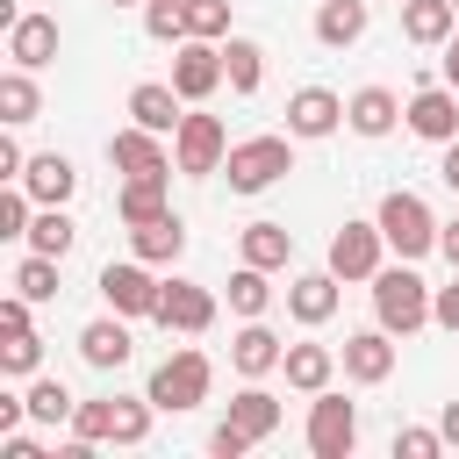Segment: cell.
<instances>
[{
    "label": "cell",
    "instance_id": "1",
    "mask_svg": "<svg viewBox=\"0 0 459 459\" xmlns=\"http://www.w3.org/2000/svg\"><path fill=\"white\" fill-rule=\"evenodd\" d=\"M373 316H380V330H394V337H409V330L430 323V287L409 273V258L373 273Z\"/></svg>",
    "mask_w": 459,
    "mask_h": 459
},
{
    "label": "cell",
    "instance_id": "2",
    "mask_svg": "<svg viewBox=\"0 0 459 459\" xmlns=\"http://www.w3.org/2000/svg\"><path fill=\"white\" fill-rule=\"evenodd\" d=\"M380 237H387V251H402V258H423V251H437V230L445 222H430V208H423V194H409V186H394L387 201H380Z\"/></svg>",
    "mask_w": 459,
    "mask_h": 459
},
{
    "label": "cell",
    "instance_id": "3",
    "mask_svg": "<svg viewBox=\"0 0 459 459\" xmlns=\"http://www.w3.org/2000/svg\"><path fill=\"white\" fill-rule=\"evenodd\" d=\"M208 380H215L208 351H194V344H186V351H172V359L151 373V387H143V394H151L158 409H172V416H179V409H201V402H208Z\"/></svg>",
    "mask_w": 459,
    "mask_h": 459
},
{
    "label": "cell",
    "instance_id": "4",
    "mask_svg": "<svg viewBox=\"0 0 459 459\" xmlns=\"http://www.w3.org/2000/svg\"><path fill=\"white\" fill-rule=\"evenodd\" d=\"M222 172L237 194H265L280 172H294V151H287V136H244V143H230Z\"/></svg>",
    "mask_w": 459,
    "mask_h": 459
},
{
    "label": "cell",
    "instance_id": "5",
    "mask_svg": "<svg viewBox=\"0 0 459 459\" xmlns=\"http://www.w3.org/2000/svg\"><path fill=\"white\" fill-rule=\"evenodd\" d=\"M351 445H359V409L323 387L316 409H308V452H316V459H344Z\"/></svg>",
    "mask_w": 459,
    "mask_h": 459
},
{
    "label": "cell",
    "instance_id": "6",
    "mask_svg": "<svg viewBox=\"0 0 459 459\" xmlns=\"http://www.w3.org/2000/svg\"><path fill=\"white\" fill-rule=\"evenodd\" d=\"M222 158H230V136H222L215 115H186L172 129V165L179 172H222Z\"/></svg>",
    "mask_w": 459,
    "mask_h": 459
},
{
    "label": "cell",
    "instance_id": "7",
    "mask_svg": "<svg viewBox=\"0 0 459 459\" xmlns=\"http://www.w3.org/2000/svg\"><path fill=\"white\" fill-rule=\"evenodd\" d=\"M158 280H151V265L143 258H129V265H100V301L115 308V316H158Z\"/></svg>",
    "mask_w": 459,
    "mask_h": 459
},
{
    "label": "cell",
    "instance_id": "8",
    "mask_svg": "<svg viewBox=\"0 0 459 459\" xmlns=\"http://www.w3.org/2000/svg\"><path fill=\"white\" fill-rule=\"evenodd\" d=\"M380 251H387L380 222H344V230L330 237V273H337V280H373V273H380Z\"/></svg>",
    "mask_w": 459,
    "mask_h": 459
},
{
    "label": "cell",
    "instance_id": "9",
    "mask_svg": "<svg viewBox=\"0 0 459 459\" xmlns=\"http://www.w3.org/2000/svg\"><path fill=\"white\" fill-rule=\"evenodd\" d=\"M222 79H230V72H222V50H215L208 36H186V43L172 50V86H179L186 100H208Z\"/></svg>",
    "mask_w": 459,
    "mask_h": 459
},
{
    "label": "cell",
    "instance_id": "10",
    "mask_svg": "<svg viewBox=\"0 0 459 459\" xmlns=\"http://www.w3.org/2000/svg\"><path fill=\"white\" fill-rule=\"evenodd\" d=\"M108 158H115V165H122L129 179H165V172H172V158H165L158 129H143V122L115 129V136H108Z\"/></svg>",
    "mask_w": 459,
    "mask_h": 459
},
{
    "label": "cell",
    "instance_id": "11",
    "mask_svg": "<svg viewBox=\"0 0 459 459\" xmlns=\"http://www.w3.org/2000/svg\"><path fill=\"white\" fill-rule=\"evenodd\" d=\"M158 323L179 330V337H201V330L215 323V294L194 287V280H165V294H158Z\"/></svg>",
    "mask_w": 459,
    "mask_h": 459
},
{
    "label": "cell",
    "instance_id": "12",
    "mask_svg": "<svg viewBox=\"0 0 459 459\" xmlns=\"http://www.w3.org/2000/svg\"><path fill=\"white\" fill-rule=\"evenodd\" d=\"M280 359H287V344H280L258 316H244V330L230 337V366H237L244 380H265V373H280Z\"/></svg>",
    "mask_w": 459,
    "mask_h": 459
},
{
    "label": "cell",
    "instance_id": "13",
    "mask_svg": "<svg viewBox=\"0 0 459 459\" xmlns=\"http://www.w3.org/2000/svg\"><path fill=\"white\" fill-rule=\"evenodd\" d=\"M344 373H351L359 387H380V380L394 373V330H359V337H344Z\"/></svg>",
    "mask_w": 459,
    "mask_h": 459
},
{
    "label": "cell",
    "instance_id": "14",
    "mask_svg": "<svg viewBox=\"0 0 459 459\" xmlns=\"http://www.w3.org/2000/svg\"><path fill=\"white\" fill-rule=\"evenodd\" d=\"M179 100H186V93H179L172 79H143V86L129 93V122H143V129H158V136H172V129L186 122V115H179Z\"/></svg>",
    "mask_w": 459,
    "mask_h": 459
},
{
    "label": "cell",
    "instance_id": "15",
    "mask_svg": "<svg viewBox=\"0 0 459 459\" xmlns=\"http://www.w3.org/2000/svg\"><path fill=\"white\" fill-rule=\"evenodd\" d=\"M344 122V100L330 93V86H301L294 100H287V136H330Z\"/></svg>",
    "mask_w": 459,
    "mask_h": 459
},
{
    "label": "cell",
    "instance_id": "16",
    "mask_svg": "<svg viewBox=\"0 0 459 459\" xmlns=\"http://www.w3.org/2000/svg\"><path fill=\"white\" fill-rule=\"evenodd\" d=\"M409 129H416L423 143H452V136H459V100H452V86H423V93L409 100Z\"/></svg>",
    "mask_w": 459,
    "mask_h": 459
},
{
    "label": "cell",
    "instance_id": "17",
    "mask_svg": "<svg viewBox=\"0 0 459 459\" xmlns=\"http://www.w3.org/2000/svg\"><path fill=\"white\" fill-rule=\"evenodd\" d=\"M129 351H136V344H129V323H122V316H100V323H86V330H79V359H86V366H100V373L129 366Z\"/></svg>",
    "mask_w": 459,
    "mask_h": 459
},
{
    "label": "cell",
    "instance_id": "18",
    "mask_svg": "<svg viewBox=\"0 0 459 459\" xmlns=\"http://www.w3.org/2000/svg\"><path fill=\"white\" fill-rule=\"evenodd\" d=\"M7 57L29 65V72H43V65L57 57V22H50V14H22V22L7 29Z\"/></svg>",
    "mask_w": 459,
    "mask_h": 459
},
{
    "label": "cell",
    "instance_id": "19",
    "mask_svg": "<svg viewBox=\"0 0 459 459\" xmlns=\"http://www.w3.org/2000/svg\"><path fill=\"white\" fill-rule=\"evenodd\" d=\"M22 186L43 201V208H65L72 201V186H79V172H72V158H57V151H43V158H29V172H22Z\"/></svg>",
    "mask_w": 459,
    "mask_h": 459
},
{
    "label": "cell",
    "instance_id": "20",
    "mask_svg": "<svg viewBox=\"0 0 459 459\" xmlns=\"http://www.w3.org/2000/svg\"><path fill=\"white\" fill-rule=\"evenodd\" d=\"M280 373H287V387H301V394H323V387H330V373H337V351H330V344H287Z\"/></svg>",
    "mask_w": 459,
    "mask_h": 459
},
{
    "label": "cell",
    "instance_id": "21",
    "mask_svg": "<svg viewBox=\"0 0 459 459\" xmlns=\"http://www.w3.org/2000/svg\"><path fill=\"white\" fill-rule=\"evenodd\" d=\"M129 244H136V258H143V265H172V258L186 251V222H179V215L136 222V230H129Z\"/></svg>",
    "mask_w": 459,
    "mask_h": 459
},
{
    "label": "cell",
    "instance_id": "22",
    "mask_svg": "<svg viewBox=\"0 0 459 459\" xmlns=\"http://www.w3.org/2000/svg\"><path fill=\"white\" fill-rule=\"evenodd\" d=\"M287 308H294V323H330L337 316V273H301L287 287Z\"/></svg>",
    "mask_w": 459,
    "mask_h": 459
},
{
    "label": "cell",
    "instance_id": "23",
    "mask_svg": "<svg viewBox=\"0 0 459 459\" xmlns=\"http://www.w3.org/2000/svg\"><path fill=\"white\" fill-rule=\"evenodd\" d=\"M459 29V7L452 0H402V36L409 43H445Z\"/></svg>",
    "mask_w": 459,
    "mask_h": 459
},
{
    "label": "cell",
    "instance_id": "24",
    "mask_svg": "<svg viewBox=\"0 0 459 459\" xmlns=\"http://www.w3.org/2000/svg\"><path fill=\"white\" fill-rule=\"evenodd\" d=\"M394 115H402V108H394V93H387V86H359V93L344 100V122H351L359 136H387V129H394Z\"/></svg>",
    "mask_w": 459,
    "mask_h": 459
},
{
    "label": "cell",
    "instance_id": "25",
    "mask_svg": "<svg viewBox=\"0 0 459 459\" xmlns=\"http://www.w3.org/2000/svg\"><path fill=\"white\" fill-rule=\"evenodd\" d=\"M359 36H366V0H323V7H316V43L344 50V43H359Z\"/></svg>",
    "mask_w": 459,
    "mask_h": 459
},
{
    "label": "cell",
    "instance_id": "26",
    "mask_svg": "<svg viewBox=\"0 0 459 459\" xmlns=\"http://www.w3.org/2000/svg\"><path fill=\"white\" fill-rule=\"evenodd\" d=\"M287 258H294V230H287V222H251V230H244V265L280 273Z\"/></svg>",
    "mask_w": 459,
    "mask_h": 459
},
{
    "label": "cell",
    "instance_id": "27",
    "mask_svg": "<svg viewBox=\"0 0 459 459\" xmlns=\"http://www.w3.org/2000/svg\"><path fill=\"white\" fill-rule=\"evenodd\" d=\"M230 423H237V430L258 445V437H273V430H280V402H273L265 387H244V394L230 402Z\"/></svg>",
    "mask_w": 459,
    "mask_h": 459
},
{
    "label": "cell",
    "instance_id": "28",
    "mask_svg": "<svg viewBox=\"0 0 459 459\" xmlns=\"http://www.w3.org/2000/svg\"><path fill=\"white\" fill-rule=\"evenodd\" d=\"M0 122H7V129L36 122V79H29V65H14V72L0 79Z\"/></svg>",
    "mask_w": 459,
    "mask_h": 459
},
{
    "label": "cell",
    "instance_id": "29",
    "mask_svg": "<svg viewBox=\"0 0 459 459\" xmlns=\"http://www.w3.org/2000/svg\"><path fill=\"white\" fill-rule=\"evenodd\" d=\"M115 208H122V222H129V230H136V222H158V215H172V208H165V179H129Z\"/></svg>",
    "mask_w": 459,
    "mask_h": 459
},
{
    "label": "cell",
    "instance_id": "30",
    "mask_svg": "<svg viewBox=\"0 0 459 459\" xmlns=\"http://www.w3.org/2000/svg\"><path fill=\"white\" fill-rule=\"evenodd\" d=\"M222 72H230V86H237V93H258V79H265V50H258V43H244V36H230Z\"/></svg>",
    "mask_w": 459,
    "mask_h": 459
},
{
    "label": "cell",
    "instance_id": "31",
    "mask_svg": "<svg viewBox=\"0 0 459 459\" xmlns=\"http://www.w3.org/2000/svg\"><path fill=\"white\" fill-rule=\"evenodd\" d=\"M14 294H29V301H57V258H50V251H29V258L14 265Z\"/></svg>",
    "mask_w": 459,
    "mask_h": 459
},
{
    "label": "cell",
    "instance_id": "32",
    "mask_svg": "<svg viewBox=\"0 0 459 459\" xmlns=\"http://www.w3.org/2000/svg\"><path fill=\"white\" fill-rule=\"evenodd\" d=\"M72 237H79V230H72V215H65V208H43V215L29 222V251H50V258H65V251H72Z\"/></svg>",
    "mask_w": 459,
    "mask_h": 459
},
{
    "label": "cell",
    "instance_id": "33",
    "mask_svg": "<svg viewBox=\"0 0 459 459\" xmlns=\"http://www.w3.org/2000/svg\"><path fill=\"white\" fill-rule=\"evenodd\" d=\"M72 409H79V402H72L65 380H36V387H29V423H72Z\"/></svg>",
    "mask_w": 459,
    "mask_h": 459
},
{
    "label": "cell",
    "instance_id": "34",
    "mask_svg": "<svg viewBox=\"0 0 459 459\" xmlns=\"http://www.w3.org/2000/svg\"><path fill=\"white\" fill-rule=\"evenodd\" d=\"M151 394H115V445H143L151 437Z\"/></svg>",
    "mask_w": 459,
    "mask_h": 459
},
{
    "label": "cell",
    "instance_id": "35",
    "mask_svg": "<svg viewBox=\"0 0 459 459\" xmlns=\"http://www.w3.org/2000/svg\"><path fill=\"white\" fill-rule=\"evenodd\" d=\"M265 301H273L265 265H237V280H230V308H237V316H265Z\"/></svg>",
    "mask_w": 459,
    "mask_h": 459
},
{
    "label": "cell",
    "instance_id": "36",
    "mask_svg": "<svg viewBox=\"0 0 459 459\" xmlns=\"http://www.w3.org/2000/svg\"><path fill=\"white\" fill-rule=\"evenodd\" d=\"M143 29L158 43H186V0H143Z\"/></svg>",
    "mask_w": 459,
    "mask_h": 459
},
{
    "label": "cell",
    "instance_id": "37",
    "mask_svg": "<svg viewBox=\"0 0 459 459\" xmlns=\"http://www.w3.org/2000/svg\"><path fill=\"white\" fill-rule=\"evenodd\" d=\"M36 359H43V337L36 330H7V344H0V373H36Z\"/></svg>",
    "mask_w": 459,
    "mask_h": 459
},
{
    "label": "cell",
    "instance_id": "38",
    "mask_svg": "<svg viewBox=\"0 0 459 459\" xmlns=\"http://www.w3.org/2000/svg\"><path fill=\"white\" fill-rule=\"evenodd\" d=\"M29 201H36V194H29L22 179H7V194H0V237H29V222H36Z\"/></svg>",
    "mask_w": 459,
    "mask_h": 459
},
{
    "label": "cell",
    "instance_id": "39",
    "mask_svg": "<svg viewBox=\"0 0 459 459\" xmlns=\"http://www.w3.org/2000/svg\"><path fill=\"white\" fill-rule=\"evenodd\" d=\"M72 437H86V445L115 437V402H79L72 409Z\"/></svg>",
    "mask_w": 459,
    "mask_h": 459
},
{
    "label": "cell",
    "instance_id": "40",
    "mask_svg": "<svg viewBox=\"0 0 459 459\" xmlns=\"http://www.w3.org/2000/svg\"><path fill=\"white\" fill-rule=\"evenodd\" d=\"M230 29V0H186V36H222Z\"/></svg>",
    "mask_w": 459,
    "mask_h": 459
},
{
    "label": "cell",
    "instance_id": "41",
    "mask_svg": "<svg viewBox=\"0 0 459 459\" xmlns=\"http://www.w3.org/2000/svg\"><path fill=\"white\" fill-rule=\"evenodd\" d=\"M445 430H394V459H437Z\"/></svg>",
    "mask_w": 459,
    "mask_h": 459
},
{
    "label": "cell",
    "instance_id": "42",
    "mask_svg": "<svg viewBox=\"0 0 459 459\" xmlns=\"http://www.w3.org/2000/svg\"><path fill=\"white\" fill-rule=\"evenodd\" d=\"M208 452H215V459H244V452H251V437L222 416V423H215V437H208Z\"/></svg>",
    "mask_w": 459,
    "mask_h": 459
},
{
    "label": "cell",
    "instance_id": "43",
    "mask_svg": "<svg viewBox=\"0 0 459 459\" xmlns=\"http://www.w3.org/2000/svg\"><path fill=\"white\" fill-rule=\"evenodd\" d=\"M430 323L459 330V273H452V287H437V294H430Z\"/></svg>",
    "mask_w": 459,
    "mask_h": 459
},
{
    "label": "cell",
    "instance_id": "44",
    "mask_svg": "<svg viewBox=\"0 0 459 459\" xmlns=\"http://www.w3.org/2000/svg\"><path fill=\"white\" fill-rule=\"evenodd\" d=\"M437 179H445V186H452V194H459V136H452V143H445V158H437Z\"/></svg>",
    "mask_w": 459,
    "mask_h": 459
},
{
    "label": "cell",
    "instance_id": "45",
    "mask_svg": "<svg viewBox=\"0 0 459 459\" xmlns=\"http://www.w3.org/2000/svg\"><path fill=\"white\" fill-rule=\"evenodd\" d=\"M7 459H43V445H36V437H14V430H7Z\"/></svg>",
    "mask_w": 459,
    "mask_h": 459
},
{
    "label": "cell",
    "instance_id": "46",
    "mask_svg": "<svg viewBox=\"0 0 459 459\" xmlns=\"http://www.w3.org/2000/svg\"><path fill=\"white\" fill-rule=\"evenodd\" d=\"M437 251H445V258H452V273H459V222H445V230H437Z\"/></svg>",
    "mask_w": 459,
    "mask_h": 459
},
{
    "label": "cell",
    "instance_id": "47",
    "mask_svg": "<svg viewBox=\"0 0 459 459\" xmlns=\"http://www.w3.org/2000/svg\"><path fill=\"white\" fill-rule=\"evenodd\" d=\"M445 86H459V29L445 36Z\"/></svg>",
    "mask_w": 459,
    "mask_h": 459
},
{
    "label": "cell",
    "instance_id": "48",
    "mask_svg": "<svg viewBox=\"0 0 459 459\" xmlns=\"http://www.w3.org/2000/svg\"><path fill=\"white\" fill-rule=\"evenodd\" d=\"M437 430H445V445H459V402H445V416H437Z\"/></svg>",
    "mask_w": 459,
    "mask_h": 459
},
{
    "label": "cell",
    "instance_id": "49",
    "mask_svg": "<svg viewBox=\"0 0 459 459\" xmlns=\"http://www.w3.org/2000/svg\"><path fill=\"white\" fill-rule=\"evenodd\" d=\"M108 7H143V0H108Z\"/></svg>",
    "mask_w": 459,
    "mask_h": 459
},
{
    "label": "cell",
    "instance_id": "50",
    "mask_svg": "<svg viewBox=\"0 0 459 459\" xmlns=\"http://www.w3.org/2000/svg\"><path fill=\"white\" fill-rule=\"evenodd\" d=\"M452 7H459V0H452Z\"/></svg>",
    "mask_w": 459,
    "mask_h": 459
}]
</instances>
